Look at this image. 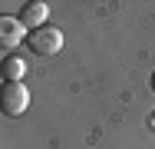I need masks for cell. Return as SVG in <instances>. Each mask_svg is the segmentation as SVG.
<instances>
[{
    "mask_svg": "<svg viewBox=\"0 0 155 149\" xmlns=\"http://www.w3.org/2000/svg\"><path fill=\"white\" fill-rule=\"evenodd\" d=\"M46 13H50V7H46L43 0H30V3H23V10H20V23H23V30L46 27Z\"/></svg>",
    "mask_w": 155,
    "mask_h": 149,
    "instance_id": "277c9868",
    "label": "cell"
},
{
    "mask_svg": "<svg viewBox=\"0 0 155 149\" xmlns=\"http://www.w3.org/2000/svg\"><path fill=\"white\" fill-rule=\"evenodd\" d=\"M152 89H155V73H152Z\"/></svg>",
    "mask_w": 155,
    "mask_h": 149,
    "instance_id": "8992f818",
    "label": "cell"
},
{
    "mask_svg": "<svg viewBox=\"0 0 155 149\" xmlns=\"http://www.w3.org/2000/svg\"><path fill=\"white\" fill-rule=\"evenodd\" d=\"M27 47H30L33 57H53L63 50V30L60 27H40V30H30L27 33Z\"/></svg>",
    "mask_w": 155,
    "mask_h": 149,
    "instance_id": "6da1fadb",
    "label": "cell"
},
{
    "mask_svg": "<svg viewBox=\"0 0 155 149\" xmlns=\"http://www.w3.org/2000/svg\"><path fill=\"white\" fill-rule=\"evenodd\" d=\"M0 76H3V83H23L27 60L20 57V53H7V57L0 60Z\"/></svg>",
    "mask_w": 155,
    "mask_h": 149,
    "instance_id": "5b68a950",
    "label": "cell"
},
{
    "mask_svg": "<svg viewBox=\"0 0 155 149\" xmlns=\"http://www.w3.org/2000/svg\"><path fill=\"white\" fill-rule=\"evenodd\" d=\"M23 43V23H20V17H7V13H0V50H17Z\"/></svg>",
    "mask_w": 155,
    "mask_h": 149,
    "instance_id": "3957f363",
    "label": "cell"
},
{
    "mask_svg": "<svg viewBox=\"0 0 155 149\" xmlns=\"http://www.w3.org/2000/svg\"><path fill=\"white\" fill-rule=\"evenodd\" d=\"M27 106H30V89L23 83H3L0 86V113L3 116L17 119L27 113Z\"/></svg>",
    "mask_w": 155,
    "mask_h": 149,
    "instance_id": "7a4b0ae2",
    "label": "cell"
}]
</instances>
